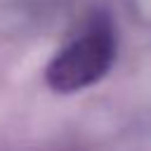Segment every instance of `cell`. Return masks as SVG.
Instances as JSON below:
<instances>
[{
    "label": "cell",
    "instance_id": "1",
    "mask_svg": "<svg viewBox=\"0 0 151 151\" xmlns=\"http://www.w3.org/2000/svg\"><path fill=\"white\" fill-rule=\"evenodd\" d=\"M113 54V28L109 21L97 19L83 31L80 38H76L66 50H61L52 59L47 68V83L57 92H73L87 87L109 71Z\"/></svg>",
    "mask_w": 151,
    "mask_h": 151
}]
</instances>
